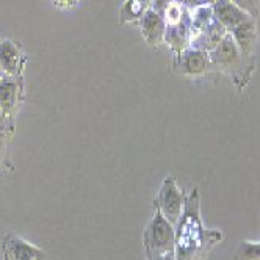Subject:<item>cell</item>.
Listing matches in <instances>:
<instances>
[{"instance_id": "cell-1", "label": "cell", "mask_w": 260, "mask_h": 260, "mask_svg": "<svg viewBox=\"0 0 260 260\" xmlns=\"http://www.w3.org/2000/svg\"><path fill=\"white\" fill-rule=\"evenodd\" d=\"M176 226V260H194L207 241V231H204L199 215L198 190L185 198L183 213Z\"/></svg>"}, {"instance_id": "cell-2", "label": "cell", "mask_w": 260, "mask_h": 260, "mask_svg": "<svg viewBox=\"0 0 260 260\" xmlns=\"http://www.w3.org/2000/svg\"><path fill=\"white\" fill-rule=\"evenodd\" d=\"M143 243H144L146 255L149 260H154L166 252H174V245H176L174 226L161 215L157 206L151 222L147 224L144 231Z\"/></svg>"}, {"instance_id": "cell-3", "label": "cell", "mask_w": 260, "mask_h": 260, "mask_svg": "<svg viewBox=\"0 0 260 260\" xmlns=\"http://www.w3.org/2000/svg\"><path fill=\"white\" fill-rule=\"evenodd\" d=\"M155 206L160 209L161 215L168 219L171 224H177L179 218L183 213V207H185V196L183 193L179 190L177 183L174 180V177H166L160 187Z\"/></svg>"}, {"instance_id": "cell-4", "label": "cell", "mask_w": 260, "mask_h": 260, "mask_svg": "<svg viewBox=\"0 0 260 260\" xmlns=\"http://www.w3.org/2000/svg\"><path fill=\"white\" fill-rule=\"evenodd\" d=\"M243 58L245 55L240 52L238 46L235 44L234 38L228 33L222 41L210 52V60L212 64L219 68L221 71H224L231 76L237 79V74L241 72L243 69Z\"/></svg>"}, {"instance_id": "cell-5", "label": "cell", "mask_w": 260, "mask_h": 260, "mask_svg": "<svg viewBox=\"0 0 260 260\" xmlns=\"http://www.w3.org/2000/svg\"><path fill=\"white\" fill-rule=\"evenodd\" d=\"M212 11L215 19L226 28L228 33L232 31L235 27L248 22L249 19H254L246 11L238 8L232 0H215L212 4Z\"/></svg>"}, {"instance_id": "cell-6", "label": "cell", "mask_w": 260, "mask_h": 260, "mask_svg": "<svg viewBox=\"0 0 260 260\" xmlns=\"http://www.w3.org/2000/svg\"><path fill=\"white\" fill-rule=\"evenodd\" d=\"M212 66L210 53L199 49H185L179 53V69L187 76L196 77L206 74Z\"/></svg>"}, {"instance_id": "cell-7", "label": "cell", "mask_w": 260, "mask_h": 260, "mask_svg": "<svg viewBox=\"0 0 260 260\" xmlns=\"http://www.w3.org/2000/svg\"><path fill=\"white\" fill-rule=\"evenodd\" d=\"M140 28L143 33V38L151 46H157L165 41V30L166 24L163 16L155 11L154 8H149L140 19Z\"/></svg>"}, {"instance_id": "cell-8", "label": "cell", "mask_w": 260, "mask_h": 260, "mask_svg": "<svg viewBox=\"0 0 260 260\" xmlns=\"http://www.w3.org/2000/svg\"><path fill=\"white\" fill-rule=\"evenodd\" d=\"M229 35L245 57H252L257 46V28L254 19H249L248 22L235 27L232 31H229Z\"/></svg>"}, {"instance_id": "cell-9", "label": "cell", "mask_w": 260, "mask_h": 260, "mask_svg": "<svg viewBox=\"0 0 260 260\" xmlns=\"http://www.w3.org/2000/svg\"><path fill=\"white\" fill-rule=\"evenodd\" d=\"M5 255L7 260H44V252L38 248L31 246L27 241L8 237L5 243Z\"/></svg>"}, {"instance_id": "cell-10", "label": "cell", "mask_w": 260, "mask_h": 260, "mask_svg": "<svg viewBox=\"0 0 260 260\" xmlns=\"http://www.w3.org/2000/svg\"><path fill=\"white\" fill-rule=\"evenodd\" d=\"M21 58L22 53L13 41L5 40L0 41V64H2L4 72L8 77H17L21 72Z\"/></svg>"}, {"instance_id": "cell-11", "label": "cell", "mask_w": 260, "mask_h": 260, "mask_svg": "<svg viewBox=\"0 0 260 260\" xmlns=\"http://www.w3.org/2000/svg\"><path fill=\"white\" fill-rule=\"evenodd\" d=\"M21 86L16 77H7L0 82V108L4 110L5 116H11L13 111L19 104Z\"/></svg>"}, {"instance_id": "cell-12", "label": "cell", "mask_w": 260, "mask_h": 260, "mask_svg": "<svg viewBox=\"0 0 260 260\" xmlns=\"http://www.w3.org/2000/svg\"><path fill=\"white\" fill-rule=\"evenodd\" d=\"M152 0H125L119 10V21L121 24L137 22L141 16L149 10Z\"/></svg>"}, {"instance_id": "cell-13", "label": "cell", "mask_w": 260, "mask_h": 260, "mask_svg": "<svg viewBox=\"0 0 260 260\" xmlns=\"http://www.w3.org/2000/svg\"><path fill=\"white\" fill-rule=\"evenodd\" d=\"M237 260H260V241H243L237 252Z\"/></svg>"}, {"instance_id": "cell-14", "label": "cell", "mask_w": 260, "mask_h": 260, "mask_svg": "<svg viewBox=\"0 0 260 260\" xmlns=\"http://www.w3.org/2000/svg\"><path fill=\"white\" fill-rule=\"evenodd\" d=\"M232 2L238 8L246 11L251 17H254V19L258 16V13H260V0H232Z\"/></svg>"}, {"instance_id": "cell-15", "label": "cell", "mask_w": 260, "mask_h": 260, "mask_svg": "<svg viewBox=\"0 0 260 260\" xmlns=\"http://www.w3.org/2000/svg\"><path fill=\"white\" fill-rule=\"evenodd\" d=\"M215 2V0H183L185 5L188 7H206V5H212Z\"/></svg>"}, {"instance_id": "cell-16", "label": "cell", "mask_w": 260, "mask_h": 260, "mask_svg": "<svg viewBox=\"0 0 260 260\" xmlns=\"http://www.w3.org/2000/svg\"><path fill=\"white\" fill-rule=\"evenodd\" d=\"M5 113H4V110L0 108V135H4L5 134V128H7V119H5Z\"/></svg>"}, {"instance_id": "cell-17", "label": "cell", "mask_w": 260, "mask_h": 260, "mask_svg": "<svg viewBox=\"0 0 260 260\" xmlns=\"http://www.w3.org/2000/svg\"><path fill=\"white\" fill-rule=\"evenodd\" d=\"M5 151H7V144H5V138L4 135H0V163L5 158Z\"/></svg>"}, {"instance_id": "cell-18", "label": "cell", "mask_w": 260, "mask_h": 260, "mask_svg": "<svg viewBox=\"0 0 260 260\" xmlns=\"http://www.w3.org/2000/svg\"><path fill=\"white\" fill-rule=\"evenodd\" d=\"M154 260H176V254L174 252H166V254H163V255H160V257H157Z\"/></svg>"}, {"instance_id": "cell-19", "label": "cell", "mask_w": 260, "mask_h": 260, "mask_svg": "<svg viewBox=\"0 0 260 260\" xmlns=\"http://www.w3.org/2000/svg\"><path fill=\"white\" fill-rule=\"evenodd\" d=\"M4 74H5V72H4V69H2V64H0V82L4 80Z\"/></svg>"}]
</instances>
